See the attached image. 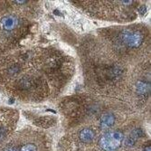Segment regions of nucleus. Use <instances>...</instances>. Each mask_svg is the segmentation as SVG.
<instances>
[{
    "label": "nucleus",
    "mask_w": 151,
    "mask_h": 151,
    "mask_svg": "<svg viewBox=\"0 0 151 151\" xmlns=\"http://www.w3.org/2000/svg\"><path fill=\"white\" fill-rule=\"evenodd\" d=\"M75 73L74 58L55 46H19L0 54V90L24 103L58 99Z\"/></svg>",
    "instance_id": "1"
},
{
    "label": "nucleus",
    "mask_w": 151,
    "mask_h": 151,
    "mask_svg": "<svg viewBox=\"0 0 151 151\" xmlns=\"http://www.w3.org/2000/svg\"><path fill=\"white\" fill-rule=\"evenodd\" d=\"M86 91L124 102L138 111H148L150 63L136 64L88 35L78 46Z\"/></svg>",
    "instance_id": "2"
},
{
    "label": "nucleus",
    "mask_w": 151,
    "mask_h": 151,
    "mask_svg": "<svg viewBox=\"0 0 151 151\" xmlns=\"http://www.w3.org/2000/svg\"><path fill=\"white\" fill-rule=\"evenodd\" d=\"M109 49L133 63H150V26L127 24L98 29L95 33Z\"/></svg>",
    "instance_id": "3"
},
{
    "label": "nucleus",
    "mask_w": 151,
    "mask_h": 151,
    "mask_svg": "<svg viewBox=\"0 0 151 151\" xmlns=\"http://www.w3.org/2000/svg\"><path fill=\"white\" fill-rule=\"evenodd\" d=\"M70 2L89 17L125 24L137 19L143 6L141 1L72 0Z\"/></svg>",
    "instance_id": "4"
},
{
    "label": "nucleus",
    "mask_w": 151,
    "mask_h": 151,
    "mask_svg": "<svg viewBox=\"0 0 151 151\" xmlns=\"http://www.w3.org/2000/svg\"><path fill=\"white\" fill-rule=\"evenodd\" d=\"M34 23L11 9L6 1L0 3V54L20 46L28 36Z\"/></svg>",
    "instance_id": "5"
},
{
    "label": "nucleus",
    "mask_w": 151,
    "mask_h": 151,
    "mask_svg": "<svg viewBox=\"0 0 151 151\" xmlns=\"http://www.w3.org/2000/svg\"><path fill=\"white\" fill-rule=\"evenodd\" d=\"M0 151H53L52 139L42 129L24 127L14 133Z\"/></svg>",
    "instance_id": "6"
},
{
    "label": "nucleus",
    "mask_w": 151,
    "mask_h": 151,
    "mask_svg": "<svg viewBox=\"0 0 151 151\" xmlns=\"http://www.w3.org/2000/svg\"><path fill=\"white\" fill-rule=\"evenodd\" d=\"M98 130L93 126H80L65 131L57 151H101L95 145Z\"/></svg>",
    "instance_id": "7"
},
{
    "label": "nucleus",
    "mask_w": 151,
    "mask_h": 151,
    "mask_svg": "<svg viewBox=\"0 0 151 151\" xmlns=\"http://www.w3.org/2000/svg\"><path fill=\"white\" fill-rule=\"evenodd\" d=\"M19 111L11 108H0V148L16 132Z\"/></svg>",
    "instance_id": "8"
},
{
    "label": "nucleus",
    "mask_w": 151,
    "mask_h": 151,
    "mask_svg": "<svg viewBox=\"0 0 151 151\" xmlns=\"http://www.w3.org/2000/svg\"><path fill=\"white\" fill-rule=\"evenodd\" d=\"M7 6L21 14L29 20L39 17L42 14V3L40 1H6Z\"/></svg>",
    "instance_id": "9"
},
{
    "label": "nucleus",
    "mask_w": 151,
    "mask_h": 151,
    "mask_svg": "<svg viewBox=\"0 0 151 151\" xmlns=\"http://www.w3.org/2000/svg\"><path fill=\"white\" fill-rule=\"evenodd\" d=\"M34 123L35 124L36 127H39V129H46L52 127L56 124V119H54L53 117H40L37 118L36 119L34 120Z\"/></svg>",
    "instance_id": "10"
},
{
    "label": "nucleus",
    "mask_w": 151,
    "mask_h": 151,
    "mask_svg": "<svg viewBox=\"0 0 151 151\" xmlns=\"http://www.w3.org/2000/svg\"><path fill=\"white\" fill-rule=\"evenodd\" d=\"M0 3H1V1H0Z\"/></svg>",
    "instance_id": "11"
}]
</instances>
